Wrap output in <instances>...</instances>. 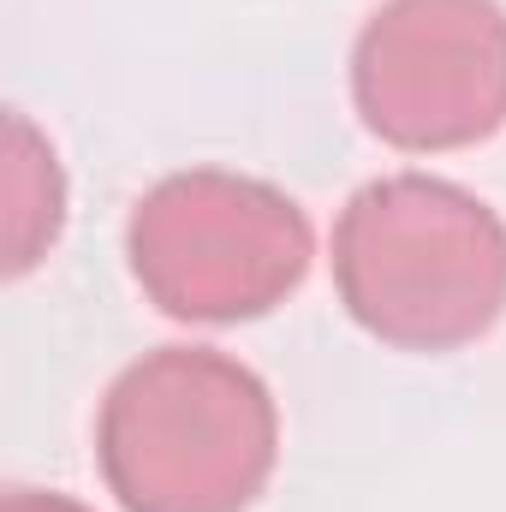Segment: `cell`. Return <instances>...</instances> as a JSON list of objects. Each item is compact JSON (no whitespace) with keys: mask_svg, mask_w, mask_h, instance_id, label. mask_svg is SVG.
Listing matches in <instances>:
<instances>
[{"mask_svg":"<svg viewBox=\"0 0 506 512\" xmlns=\"http://www.w3.org/2000/svg\"><path fill=\"white\" fill-rule=\"evenodd\" d=\"M126 256L131 280L161 316L256 322L304 286L316 233L280 185L227 167H185L137 197Z\"/></svg>","mask_w":506,"mask_h":512,"instance_id":"3","label":"cell"},{"mask_svg":"<svg viewBox=\"0 0 506 512\" xmlns=\"http://www.w3.org/2000/svg\"><path fill=\"white\" fill-rule=\"evenodd\" d=\"M334 292L393 352L477 346L506 316V221L435 173L370 179L334 221Z\"/></svg>","mask_w":506,"mask_h":512,"instance_id":"1","label":"cell"},{"mask_svg":"<svg viewBox=\"0 0 506 512\" xmlns=\"http://www.w3.org/2000/svg\"><path fill=\"white\" fill-rule=\"evenodd\" d=\"M0 512H90V507L72 501V495H54V489H6Z\"/></svg>","mask_w":506,"mask_h":512,"instance_id":"6","label":"cell"},{"mask_svg":"<svg viewBox=\"0 0 506 512\" xmlns=\"http://www.w3.org/2000/svg\"><path fill=\"white\" fill-rule=\"evenodd\" d=\"M96 465L126 512H251L280 465V411L251 364L155 346L96 411Z\"/></svg>","mask_w":506,"mask_h":512,"instance_id":"2","label":"cell"},{"mask_svg":"<svg viewBox=\"0 0 506 512\" xmlns=\"http://www.w3.org/2000/svg\"><path fill=\"white\" fill-rule=\"evenodd\" d=\"M352 108L405 155L489 143L506 126V6L381 0L352 42Z\"/></svg>","mask_w":506,"mask_h":512,"instance_id":"4","label":"cell"},{"mask_svg":"<svg viewBox=\"0 0 506 512\" xmlns=\"http://www.w3.org/2000/svg\"><path fill=\"white\" fill-rule=\"evenodd\" d=\"M0 197H6V274L18 280V274H30L48 256V245L66 227L60 155L24 114H6V179H0Z\"/></svg>","mask_w":506,"mask_h":512,"instance_id":"5","label":"cell"}]
</instances>
